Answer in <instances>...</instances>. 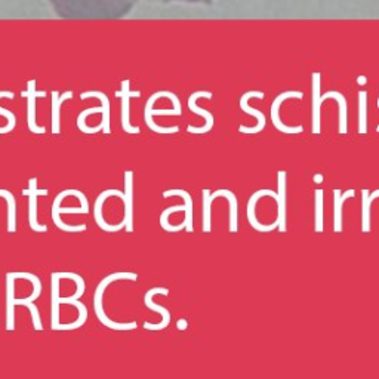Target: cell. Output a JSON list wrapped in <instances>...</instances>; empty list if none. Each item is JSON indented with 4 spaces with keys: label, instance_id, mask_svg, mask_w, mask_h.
<instances>
[{
    "label": "cell",
    "instance_id": "277c9868",
    "mask_svg": "<svg viewBox=\"0 0 379 379\" xmlns=\"http://www.w3.org/2000/svg\"><path fill=\"white\" fill-rule=\"evenodd\" d=\"M67 196H73V190H63L58 196L55 197L54 204H52V221L56 227L63 229V232H65V233H82L86 229L85 224L70 225V224H65L61 221L60 213H86L83 208H61V202Z\"/></svg>",
    "mask_w": 379,
    "mask_h": 379
},
{
    "label": "cell",
    "instance_id": "44dd1931",
    "mask_svg": "<svg viewBox=\"0 0 379 379\" xmlns=\"http://www.w3.org/2000/svg\"><path fill=\"white\" fill-rule=\"evenodd\" d=\"M172 196H179L184 199V203H186V218H184V224H186V232L193 233L194 227H193V197L190 196V193L186 190H166L163 193V197H172Z\"/></svg>",
    "mask_w": 379,
    "mask_h": 379
},
{
    "label": "cell",
    "instance_id": "836d02e7",
    "mask_svg": "<svg viewBox=\"0 0 379 379\" xmlns=\"http://www.w3.org/2000/svg\"><path fill=\"white\" fill-rule=\"evenodd\" d=\"M359 82H360V85H364V77H360Z\"/></svg>",
    "mask_w": 379,
    "mask_h": 379
},
{
    "label": "cell",
    "instance_id": "cb8c5ba5",
    "mask_svg": "<svg viewBox=\"0 0 379 379\" xmlns=\"http://www.w3.org/2000/svg\"><path fill=\"white\" fill-rule=\"evenodd\" d=\"M181 211H186V203L179 204V206H170V208L165 209L162 213H160V225H162V228L165 229V232L178 233V232H181V229H186V224H184V223H181L178 225H172L169 223V216L174 212H181Z\"/></svg>",
    "mask_w": 379,
    "mask_h": 379
},
{
    "label": "cell",
    "instance_id": "484cf974",
    "mask_svg": "<svg viewBox=\"0 0 379 379\" xmlns=\"http://www.w3.org/2000/svg\"><path fill=\"white\" fill-rule=\"evenodd\" d=\"M14 92H10V90H2L0 92V98H8V99H14ZM0 116H3L6 118L8 120V124L3 126V128H0V134H8L10 131H14L15 129V126H17V118H15V114L13 111H9L6 108H2L0 107Z\"/></svg>",
    "mask_w": 379,
    "mask_h": 379
},
{
    "label": "cell",
    "instance_id": "7402d4cb",
    "mask_svg": "<svg viewBox=\"0 0 379 379\" xmlns=\"http://www.w3.org/2000/svg\"><path fill=\"white\" fill-rule=\"evenodd\" d=\"M379 197V190L371 193L369 190H362V229L363 233L371 232V206L375 199Z\"/></svg>",
    "mask_w": 379,
    "mask_h": 379
},
{
    "label": "cell",
    "instance_id": "5b68a950",
    "mask_svg": "<svg viewBox=\"0 0 379 379\" xmlns=\"http://www.w3.org/2000/svg\"><path fill=\"white\" fill-rule=\"evenodd\" d=\"M24 196L29 197V223L30 228L36 233H46L48 225L40 224L38 221V199L40 196H48V190H40L38 187V178L29 179V188L22 191Z\"/></svg>",
    "mask_w": 379,
    "mask_h": 379
},
{
    "label": "cell",
    "instance_id": "4dcf8cb0",
    "mask_svg": "<svg viewBox=\"0 0 379 379\" xmlns=\"http://www.w3.org/2000/svg\"><path fill=\"white\" fill-rule=\"evenodd\" d=\"M15 274H17V279H26V280L33 283L34 292H33V295L27 296L26 300L27 301H36L38 298L42 295V282H40V279L38 277V275L30 274V273H15Z\"/></svg>",
    "mask_w": 379,
    "mask_h": 379
},
{
    "label": "cell",
    "instance_id": "ffe728a7",
    "mask_svg": "<svg viewBox=\"0 0 379 379\" xmlns=\"http://www.w3.org/2000/svg\"><path fill=\"white\" fill-rule=\"evenodd\" d=\"M286 170H279L277 174V178H279V199H277V204H279V215H277V220H279V232L280 233H286V229H288V227H286Z\"/></svg>",
    "mask_w": 379,
    "mask_h": 379
},
{
    "label": "cell",
    "instance_id": "8992f818",
    "mask_svg": "<svg viewBox=\"0 0 379 379\" xmlns=\"http://www.w3.org/2000/svg\"><path fill=\"white\" fill-rule=\"evenodd\" d=\"M154 295H163V296H168L169 295V289L166 288H152L150 291H148L145 295H144V304L148 309H152V312H156L157 314L162 316V321H160L159 325H153V323H148V321H145L144 323V329L145 330H153V332H157V330H162L165 328L169 326L170 323V313L168 312L166 308H163L162 305H157L154 304L153 301V296Z\"/></svg>",
    "mask_w": 379,
    "mask_h": 379
},
{
    "label": "cell",
    "instance_id": "f1b7e54d",
    "mask_svg": "<svg viewBox=\"0 0 379 379\" xmlns=\"http://www.w3.org/2000/svg\"><path fill=\"white\" fill-rule=\"evenodd\" d=\"M15 305H24L30 309V314L33 317V326H34V330L38 332H43V325H42V320H40V314H39V309L38 307L33 304V301H27L26 298H21V300H15Z\"/></svg>",
    "mask_w": 379,
    "mask_h": 379
},
{
    "label": "cell",
    "instance_id": "8fae6325",
    "mask_svg": "<svg viewBox=\"0 0 379 379\" xmlns=\"http://www.w3.org/2000/svg\"><path fill=\"white\" fill-rule=\"evenodd\" d=\"M250 98L262 99L264 94H262V92H258V90H252V92H246V94L242 98H240V108H242L245 113L250 114V116H254L258 120L255 128H248V126H243V124L239 126V132H242V134H258L264 128H266V114H264L262 111H258L255 108L249 107V99Z\"/></svg>",
    "mask_w": 379,
    "mask_h": 379
},
{
    "label": "cell",
    "instance_id": "30bf717a",
    "mask_svg": "<svg viewBox=\"0 0 379 379\" xmlns=\"http://www.w3.org/2000/svg\"><path fill=\"white\" fill-rule=\"evenodd\" d=\"M22 97L27 98V124L29 129L33 134H45L46 128L45 126H38L36 123V98L46 97V92H38L36 90V82L31 80L27 83V90L22 92Z\"/></svg>",
    "mask_w": 379,
    "mask_h": 379
},
{
    "label": "cell",
    "instance_id": "3957f363",
    "mask_svg": "<svg viewBox=\"0 0 379 379\" xmlns=\"http://www.w3.org/2000/svg\"><path fill=\"white\" fill-rule=\"evenodd\" d=\"M118 280H138V274L136 273H113L110 275H107L106 279H102L101 283L97 286L95 289V296H94V309L95 314L98 317V320L101 321L102 325L108 329L118 330V332H129V330H135L138 328L136 321H123V323H119V321L111 320L106 313L104 308H102V295H104L106 289L108 288V284L118 282Z\"/></svg>",
    "mask_w": 379,
    "mask_h": 379
},
{
    "label": "cell",
    "instance_id": "52a82bcc",
    "mask_svg": "<svg viewBox=\"0 0 379 379\" xmlns=\"http://www.w3.org/2000/svg\"><path fill=\"white\" fill-rule=\"evenodd\" d=\"M289 98L303 99V92H296V90L283 92V94H280L277 98H275L271 104V120H273L274 128L283 134H301L304 131V126H301V124L300 126H286L284 123H282L280 106Z\"/></svg>",
    "mask_w": 379,
    "mask_h": 379
},
{
    "label": "cell",
    "instance_id": "d4e9b609",
    "mask_svg": "<svg viewBox=\"0 0 379 379\" xmlns=\"http://www.w3.org/2000/svg\"><path fill=\"white\" fill-rule=\"evenodd\" d=\"M68 304L77 308V312H79L77 320L73 321V323H68V325H58L54 330H74V329H79L80 326H83L85 321L88 320V309L82 303H80L79 300H74V301H70Z\"/></svg>",
    "mask_w": 379,
    "mask_h": 379
},
{
    "label": "cell",
    "instance_id": "4316f807",
    "mask_svg": "<svg viewBox=\"0 0 379 379\" xmlns=\"http://www.w3.org/2000/svg\"><path fill=\"white\" fill-rule=\"evenodd\" d=\"M203 196V233H211V206H212V199H211V191L206 188L202 191Z\"/></svg>",
    "mask_w": 379,
    "mask_h": 379
},
{
    "label": "cell",
    "instance_id": "5bb4252c",
    "mask_svg": "<svg viewBox=\"0 0 379 379\" xmlns=\"http://www.w3.org/2000/svg\"><path fill=\"white\" fill-rule=\"evenodd\" d=\"M124 229L128 233L134 232V172H124Z\"/></svg>",
    "mask_w": 379,
    "mask_h": 379
},
{
    "label": "cell",
    "instance_id": "603a6c76",
    "mask_svg": "<svg viewBox=\"0 0 379 379\" xmlns=\"http://www.w3.org/2000/svg\"><path fill=\"white\" fill-rule=\"evenodd\" d=\"M328 98H334L337 99L338 106H339V134H347L348 132V124H347V114H348V107H347V99L339 92H328L323 97H321V102Z\"/></svg>",
    "mask_w": 379,
    "mask_h": 379
},
{
    "label": "cell",
    "instance_id": "1f68e13d",
    "mask_svg": "<svg viewBox=\"0 0 379 379\" xmlns=\"http://www.w3.org/2000/svg\"><path fill=\"white\" fill-rule=\"evenodd\" d=\"M154 2H163V3H169V2H186V3L211 5V3H213V0H154Z\"/></svg>",
    "mask_w": 379,
    "mask_h": 379
},
{
    "label": "cell",
    "instance_id": "f546056e",
    "mask_svg": "<svg viewBox=\"0 0 379 379\" xmlns=\"http://www.w3.org/2000/svg\"><path fill=\"white\" fill-rule=\"evenodd\" d=\"M316 233L323 232V190H316Z\"/></svg>",
    "mask_w": 379,
    "mask_h": 379
},
{
    "label": "cell",
    "instance_id": "d6986e66",
    "mask_svg": "<svg viewBox=\"0 0 379 379\" xmlns=\"http://www.w3.org/2000/svg\"><path fill=\"white\" fill-rule=\"evenodd\" d=\"M355 196V190H347L346 193H341V190H334V232H342V206L347 199Z\"/></svg>",
    "mask_w": 379,
    "mask_h": 379
},
{
    "label": "cell",
    "instance_id": "d6a6232c",
    "mask_svg": "<svg viewBox=\"0 0 379 379\" xmlns=\"http://www.w3.org/2000/svg\"><path fill=\"white\" fill-rule=\"evenodd\" d=\"M314 181H316L317 184H320V182H323V175H320V174L314 175Z\"/></svg>",
    "mask_w": 379,
    "mask_h": 379
},
{
    "label": "cell",
    "instance_id": "2e32d148",
    "mask_svg": "<svg viewBox=\"0 0 379 379\" xmlns=\"http://www.w3.org/2000/svg\"><path fill=\"white\" fill-rule=\"evenodd\" d=\"M218 197H225L229 203V232L237 233L239 232V204L237 197L232 190H216L211 194V199L215 200Z\"/></svg>",
    "mask_w": 379,
    "mask_h": 379
},
{
    "label": "cell",
    "instance_id": "e575fe53",
    "mask_svg": "<svg viewBox=\"0 0 379 379\" xmlns=\"http://www.w3.org/2000/svg\"><path fill=\"white\" fill-rule=\"evenodd\" d=\"M378 108H379V99H378ZM376 132H379V126L376 128Z\"/></svg>",
    "mask_w": 379,
    "mask_h": 379
},
{
    "label": "cell",
    "instance_id": "9a60e30c",
    "mask_svg": "<svg viewBox=\"0 0 379 379\" xmlns=\"http://www.w3.org/2000/svg\"><path fill=\"white\" fill-rule=\"evenodd\" d=\"M15 273L6 274V330L15 329Z\"/></svg>",
    "mask_w": 379,
    "mask_h": 379
},
{
    "label": "cell",
    "instance_id": "ac0fdd59",
    "mask_svg": "<svg viewBox=\"0 0 379 379\" xmlns=\"http://www.w3.org/2000/svg\"><path fill=\"white\" fill-rule=\"evenodd\" d=\"M73 98V92L67 90L65 94L52 92V132L56 135L61 132V107L67 99Z\"/></svg>",
    "mask_w": 379,
    "mask_h": 379
},
{
    "label": "cell",
    "instance_id": "7c38bea8",
    "mask_svg": "<svg viewBox=\"0 0 379 379\" xmlns=\"http://www.w3.org/2000/svg\"><path fill=\"white\" fill-rule=\"evenodd\" d=\"M264 196H270L273 197L275 202H277L279 199V193H274L273 190H259L257 191L255 194H252L249 202H248V220H249V224L254 227L255 229H258V232L261 233H268V232H273L274 228L279 227V220H275L274 224H268V225H264L261 223H258L257 216H255V206H257V202L264 197Z\"/></svg>",
    "mask_w": 379,
    "mask_h": 379
},
{
    "label": "cell",
    "instance_id": "6da1fadb",
    "mask_svg": "<svg viewBox=\"0 0 379 379\" xmlns=\"http://www.w3.org/2000/svg\"><path fill=\"white\" fill-rule=\"evenodd\" d=\"M61 18H122L128 15L138 0H48Z\"/></svg>",
    "mask_w": 379,
    "mask_h": 379
},
{
    "label": "cell",
    "instance_id": "7a4b0ae2",
    "mask_svg": "<svg viewBox=\"0 0 379 379\" xmlns=\"http://www.w3.org/2000/svg\"><path fill=\"white\" fill-rule=\"evenodd\" d=\"M182 108L178 97L172 92L162 90L156 92L148 98L145 108H144V122L148 126V129L157 134H177L179 132V126H170V128H163L157 126L153 122V116H181Z\"/></svg>",
    "mask_w": 379,
    "mask_h": 379
},
{
    "label": "cell",
    "instance_id": "ba28073f",
    "mask_svg": "<svg viewBox=\"0 0 379 379\" xmlns=\"http://www.w3.org/2000/svg\"><path fill=\"white\" fill-rule=\"evenodd\" d=\"M111 196H116V197H120L123 200L124 197V193H122L120 190H106V191H102L99 196L97 197L95 200V206H94V218H95V223L97 225L101 228V229H104V232L107 233H116V232H120V229L124 228V221L116 224V225H111L108 224L106 220H104V216H102V206H104V202L111 197Z\"/></svg>",
    "mask_w": 379,
    "mask_h": 379
},
{
    "label": "cell",
    "instance_id": "4fadbf2b",
    "mask_svg": "<svg viewBox=\"0 0 379 379\" xmlns=\"http://www.w3.org/2000/svg\"><path fill=\"white\" fill-rule=\"evenodd\" d=\"M118 97L122 99V129L126 134H140V126H132L129 122V101L131 98H140L141 92L129 90V82L124 80V82H122V90L118 92Z\"/></svg>",
    "mask_w": 379,
    "mask_h": 379
},
{
    "label": "cell",
    "instance_id": "e0dca14e",
    "mask_svg": "<svg viewBox=\"0 0 379 379\" xmlns=\"http://www.w3.org/2000/svg\"><path fill=\"white\" fill-rule=\"evenodd\" d=\"M321 97H320V74L314 73L313 74V134L318 135L321 132Z\"/></svg>",
    "mask_w": 379,
    "mask_h": 379
},
{
    "label": "cell",
    "instance_id": "9c48e42d",
    "mask_svg": "<svg viewBox=\"0 0 379 379\" xmlns=\"http://www.w3.org/2000/svg\"><path fill=\"white\" fill-rule=\"evenodd\" d=\"M199 98H208V99H211L212 94H211V92L200 90V92H194L193 95H190V98H188V108H190V111L199 114V116H202L206 120L204 126H202V128H196V126H191V124L187 126V132H190V134H208L213 128V114L211 111H208V110H203V108L197 107L196 101Z\"/></svg>",
    "mask_w": 379,
    "mask_h": 379
},
{
    "label": "cell",
    "instance_id": "83f0119b",
    "mask_svg": "<svg viewBox=\"0 0 379 379\" xmlns=\"http://www.w3.org/2000/svg\"><path fill=\"white\" fill-rule=\"evenodd\" d=\"M367 132V94L362 90L359 94V134Z\"/></svg>",
    "mask_w": 379,
    "mask_h": 379
}]
</instances>
